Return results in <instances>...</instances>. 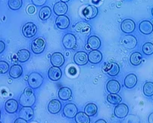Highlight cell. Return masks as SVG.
<instances>
[{
	"label": "cell",
	"mask_w": 153,
	"mask_h": 123,
	"mask_svg": "<svg viewBox=\"0 0 153 123\" xmlns=\"http://www.w3.org/2000/svg\"><path fill=\"white\" fill-rule=\"evenodd\" d=\"M62 70L59 67H56V66H52L50 67L48 71V77L52 81H58L62 77Z\"/></svg>",
	"instance_id": "obj_19"
},
{
	"label": "cell",
	"mask_w": 153,
	"mask_h": 123,
	"mask_svg": "<svg viewBox=\"0 0 153 123\" xmlns=\"http://www.w3.org/2000/svg\"><path fill=\"white\" fill-rule=\"evenodd\" d=\"M37 32V27L33 22L26 23L22 27V34L26 38H32L36 35Z\"/></svg>",
	"instance_id": "obj_4"
},
{
	"label": "cell",
	"mask_w": 153,
	"mask_h": 123,
	"mask_svg": "<svg viewBox=\"0 0 153 123\" xmlns=\"http://www.w3.org/2000/svg\"><path fill=\"white\" fill-rule=\"evenodd\" d=\"M9 64L4 60L0 61V73L1 74H5L7 72L9 71Z\"/></svg>",
	"instance_id": "obj_37"
},
{
	"label": "cell",
	"mask_w": 153,
	"mask_h": 123,
	"mask_svg": "<svg viewBox=\"0 0 153 123\" xmlns=\"http://www.w3.org/2000/svg\"><path fill=\"white\" fill-rule=\"evenodd\" d=\"M89 62L93 64H97L102 60V54L98 50L91 51L88 55Z\"/></svg>",
	"instance_id": "obj_23"
},
{
	"label": "cell",
	"mask_w": 153,
	"mask_h": 123,
	"mask_svg": "<svg viewBox=\"0 0 153 123\" xmlns=\"http://www.w3.org/2000/svg\"><path fill=\"white\" fill-rule=\"evenodd\" d=\"M148 122L149 123H153V113L149 114L148 118Z\"/></svg>",
	"instance_id": "obj_43"
},
{
	"label": "cell",
	"mask_w": 153,
	"mask_h": 123,
	"mask_svg": "<svg viewBox=\"0 0 153 123\" xmlns=\"http://www.w3.org/2000/svg\"><path fill=\"white\" fill-rule=\"evenodd\" d=\"M8 5L12 10H18L22 6L21 0H9L8 2Z\"/></svg>",
	"instance_id": "obj_35"
},
{
	"label": "cell",
	"mask_w": 153,
	"mask_h": 123,
	"mask_svg": "<svg viewBox=\"0 0 153 123\" xmlns=\"http://www.w3.org/2000/svg\"><path fill=\"white\" fill-rule=\"evenodd\" d=\"M74 61L79 66H83L86 64L89 61L88 55L84 52H76L74 56Z\"/></svg>",
	"instance_id": "obj_11"
},
{
	"label": "cell",
	"mask_w": 153,
	"mask_h": 123,
	"mask_svg": "<svg viewBox=\"0 0 153 123\" xmlns=\"http://www.w3.org/2000/svg\"><path fill=\"white\" fill-rule=\"evenodd\" d=\"M30 57V53L27 49H21L17 52V59L21 63L27 61Z\"/></svg>",
	"instance_id": "obj_26"
},
{
	"label": "cell",
	"mask_w": 153,
	"mask_h": 123,
	"mask_svg": "<svg viewBox=\"0 0 153 123\" xmlns=\"http://www.w3.org/2000/svg\"><path fill=\"white\" fill-rule=\"evenodd\" d=\"M42 82H43V77L42 75L36 72L31 73L28 76V85L32 89H36L39 88L42 85Z\"/></svg>",
	"instance_id": "obj_2"
},
{
	"label": "cell",
	"mask_w": 153,
	"mask_h": 123,
	"mask_svg": "<svg viewBox=\"0 0 153 123\" xmlns=\"http://www.w3.org/2000/svg\"><path fill=\"white\" fill-rule=\"evenodd\" d=\"M77 107L74 104H67L63 108V114L65 117L68 119L74 118L77 114Z\"/></svg>",
	"instance_id": "obj_7"
},
{
	"label": "cell",
	"mask_w": 153,
	"mask_h": 123,
	"mask_svg": "<svg viewBox=\"0 0 153 123\" xmlns=\"http://www.w3.org/2000/svg\"><path fill=\"white\" fill-rule=\"evenodd\" d=\"M121 45L126 49H134L137 45V39L133 35H126L121 39Z\"/></svg>",
	"instance_id": "obj_6"
},
{
	"label": "cell",
	"mask_w": 153,
	"mask_h": 123,
	"mask_svg": "<svg viewBox=\"0 0 153 123\" xmlns=\"http://www.w3.org/2000/svg\"><path fill=\"white\" fill-rule=\"evenodd\" d=\"M50 61L52 66L60 67L65 63V57H64V55L60 52H55L51 56Z\"/></svg>",
	"instance_id": "obj_14"
},
{
	"label": "cell",
	"mask_w": 153,
	"mask_h": 123,
	"mask_svg": "<svg viewBox=\"0 0 153 123\" xmlns=\"http://www.w3.org/2000/svg\"><path fill=\"white\" fill-rule=\"evenodd\" d=\"M152 16H153V8H152Z\"/></svg>",
	"instance_id": "obj_45"
},
{
	"label": "cell",
	"mask_w": 153,
	"mask_h": 123,
	"mask_svg": "<svg viewBox=\"0 0 153 123\" xmlns=\"http://www.w3.org/2000/svg\"><path fill=\"white\" fill-rule=\"evenodd\" d=\"M98 107L93 103H90L85 107L84 108V113L89 116H93L97 113Z\"/></svg>",
	"instance_id": "obj_31"
},
{
	"label": "cell",
	"mask_w": 153,
	"mask_h": 123,
	"mask_svg": "<svg viewBox=\"0 0 153 123\" xmlns=\"http://www.w3.org/2000/svg\"><path fill=\"white\" fill-rule=\"evenodd\" d=\"M46 2V0H32V3L37 6H42Z\"/></svg>",
	"instance_id": "obj_39"
},
{
	"label": "cell",
	"mask_w": 153,
	"mask_h": 123,
	"mask_svg": "<svg viewBox=\"0 0 153 123\" xmlns=\"http://www.w3.org/2000/svg\"><path fill=\"white\" fill-rule=\"evenodd\" d=\"M52 15V10L49 6H44L40 8L39 12V18L42 21H46Z\"/></svg>",
	"instance_id": "obj_27"
},
{
	"label": "cell",
	"mask_w": 153,
	"mask_h": 123,
	"mask_svg": "<svg viewBox=\"0 0 153 123\" xmlns=\"http://www.w3.org/2000/svg\"><path fill=\"white\" fill-rule=\"evenodd\" d=\"M45 48H46V41L42 38H36L31 43V50L36 55L42 53L45 50Z\"/></svg>",
	"instance_id": "obj_3"
},
{
	"label": "cell",
	"mask_w": 153,
	"mask_h": 123,
	"mask_svg": "<svg viewBox=\"0 0 153 123\" xmlns=\"http://www.w3.org/2000/svg\"><path fill=\"white\" fill-rule=\"evenodd\" d=\"M35 10H36V8L33 6V5H30V6L27 8V12L30 14H33L35 12Z\"/></svg>",
	"instance_id": "obj_42"
},
{
	"label": "cell",
	"mask_w": 153,
	"mask_h": 123,
	"mask_svg": "<svg viewBox=\"0 0 153 123\" xmlns=\"http://www.w3.org/2000/svg\"><path fill=\"white\" fill-rule=\"evenodd\" d=\"M56 25L60 29H67L70 25V19L65 15L58 16L56 19Z\"/></svg>",
	"instance_id": "obj_17"
},
{
	"label": "cell",
	"mask_w": 153,
	"mask_h": 123,
	"mask_svg": "<svg viewBox=\"0 0 153 123\" xmlns=\"http://www.w3.org/2000/svg\"><path fill=\"white\" fill-rule=\"evenodd\" d=\"M76 123H90V119L84 112H79L74 117Z\"/></svg>",
	"instance_id": "obj_30"
},
{
	"label": "cell",
	"mask_w": 153,
	"mask_h": 123,
	"mask_svg": "<svg viewBox=\"0 0 153 123\" xmlns=\"http://www.w3.org/2000/svg\"><path fill=\"white\" fill-rule=\"evenodd\" d=\"M75 30L84 34V33H87V32H90V30H91V27H90V25H89L88 24L84 23V22H81V23L77 24L75 26Z\"/></svg>",
	"instance_id": "obj_32"
},
{
	"label": "cell",
	"mask_w": 153,
	"mask_h": 123,
	"mask_svg": "<svg viewBox=\"0 0 153 123\" xmlns=\"http://www.w3.org/2000/svg\"><path fill=\"white\" fill-rule=\"evenodd\" d=\"M34 116V112L32 107H24L20 110L19 116L20 118H22L27 121H30L33 119Z\"/></svg>",
	"instance_id": "obj_16"
},
{
	"label": "cell",
	"mask_w": 153,
	"mask_h": 123,
	"mask_svg": "<svg viewBox=\"0 0 153 123\" xmlns=\"http://www.w3.org/2000/svg\"><path fill=\"white\" fill-rule=\"evenodd\" d=\"M68 5L65 2H62V1H59V2H56L53 7V12L58 16H62V15H65V14L68 12Z\"/></svg>",
	"instance_id": "obj_13"
},
{
	"label": "cell",
	"mask_w": 153,
	"mask_h": 123,
	"mask_svg": "<svg viewBox=\"0 0 153 123\" xmlns=\"http://www.w3.org/2000/svg\"><path fill=\"white\" fill-rule=\"evenodd\" d=\"M58 96L60 100H68L72 97V91L68 87H62L59 90Z\"/></svg>",
	"instance_id": "obj_24"
},
{
	"label": "cell",
	"mask_w": 153,
	"mask_h": 123,
	"mask_svg": "<svg viewBox=\"0 0 153 123\" xmlns=\"http://www.w3.org/2000/svg\"><path fill=\"white\" fill-rule=\"evenodd\" d=\"M143 52L146 55H151L153 54V44L152 42H146L142 48Z\"/></svg>",
	"instance_id": "obj_36"
},
{
	"label": "cell",
	"mask_w": 153,
	"mask_h": 123,
	"mask_svg": "<svg viewBox=\"0 0 153 123\" xmlns=\"http://www.w3.org/2000/svg\"><path fill=\"white\" fill-rule=\"evenodd\" d=\"M95 123H107V122H106L105 120L104 119H99L97 120V121L95 122Z\"/></svg>",
	"instance_id": "obj_44"
},
{
	"label": "cell",
	"mask_w": 153,
	"mask_h": 123,
	"mask_svg": "<svg viewBox=\"0 0 153 123\" xmlns=\"http://www.w3.org/2000/svg\"><path fill=\"white\" fill-rule=\"evenodd\" d=\"M1 123H2V122H1Z\"/></svg>",
	"instance_id": "obj_46"
},
{
	"label": "cell",
	"mask_w": 153,
	"mask_h": 123,
	"mask_svg": "<svg viewBox=\"0 0 153 123\" xmlns=\"http://www.w3.org/2000/svg\"><path fill=\"white\" fill-rule=\"evenodd\" d=\"M143 61V56L138 52H134L130 57V62L133 66H138Z\"/></svg>",
	"instance_id": "obj_29"
},
{
	"label": "cell",
	"mask_w": 153,
	"mask_h": 123,
	"mask_svg": "<svg viewBox=\"0 0 153 123\" xmlns=\"http://www.w3.org/2000/svg\"><path fill=\"white\" fill-rule=\"evenodd\" d=\"M106 90L109 94H117L121 90V84L115 80H110L106 84Z\"/></svg>",
	"instance_id": "obj_10"
},
{
	"label": "cell",
	"mask_w": 153,
	"mask_h": 123,
	"mask_svg": "<svg viewBox=\"0 0 153 123\" xmlns=\"http://www.w3.org/2000/svg\"><path fill=\"white\" fill-rule=\"evenodd\" d=\"M120 72V66L117 63H111L108 65V66L106 69V73L111 76H115Z\"/></svg>",
	"instance_id": "obj_28"
},
{
	"label": "cell",
	"mask_w": 153,
	"mask_h": 123,
	"mask_svg": "<svg viewBox=\"0 0 153 123\" xmlns=\"http://www.w3.org/2000/svg\"><path fill=\"white\" fill-rule=\"evenodd\" d=\"M62 109V104L57 99H53L50 100L48 104V111L52 114H57Z\"/></svg>",
	"instance_id": "obj_21"
},
{
	"label": "cell",
	"mask_w": 153,
	"mask_h": 123,
	"mask_svg": "<svg viewBox=\"0 0 153 123\" xmlns=\"http://www.w3.org/2000/svg\"><path fill=\"white\" fill-rule=\"evenodd\" d=\"M137 82V76L135 74H129L124 79V86L127 88H133Z\"/></svg>",
	"instance_id": "obj_25"
},
{
	"label": "cell",
	"mask_w": 153,
	"mask_h": 123,
	"mask_svg": "<svg viewBox=\"0 0 153 123\" xmlns=\"http://www.w3.org/2000/svg\"><path fill=\"white\" fill-rule=\"evenodd\" d=\"M107 101L113 105H118L122 101V98L117 94H109L107 96Z\"/></svg>",
	"instance_id": "obj_33"
},
{
	"label": "cell",
	"mask_w": 153,
	"mask_h": 123,
	"mask_svg": "<svg viewBox=\"0 0 153 123\" xmlns=\"http://www.w3.org/2000/svg\"><path fill=\"white\" fill-rule=\"evenodd\" d=\"M136 28V24L134 21L131 19H125L121 22V29L124 33H132Z\"/></svg>",
	"instance_id": "obj_9"
},
{
	"label": "cell",
	"mask_w": 153,
	"mask_h": 123,
	"mask_svg": "<svg viewBox=\"0 0 153 123\" xmlns=\"http://www.w3.org/2000/svg\"><path fill=\"white\" fill-rule=\"evenodd\" d=\"M62 44L66 49H74L76 45V36L71 33H67L62 39Z\"/></svg>",
	"instance_id": "obj_5"
},
{
	"label": "cell",
	"mask_w": 153,
	"mask_h": 123,
	"mask_svg": "<svg viewBox=\"0 0 153 123\" xmlns=\"http://www.w3.org/2000/svg\"><path fill=\"white\" fill-rule=\"evenodd\" d=\"M143 93L147 97L153 95V82H147L143 85Z\"/></svg>",
	"instance_id": "obj_34"
},
{
	"label": "cell",
	"mask_w": 153,
	"mask_h": 123,
	"mask_svg": "<svg viewBox=\"0 0 153 123\" xmlns=\"http://www.w3.org/2000/svg\"><path fill=\"white\" fill-rule=\"evenodd\" d=\"M18 110V103L15 99H9L5 104V110L8 113H15Z\"/></svg>",
	"instance_id": "obj_18"
},
{
	"label": "cell",
	"mask_w": 153,
	"mask_h": 123,
	"mask_svg": "<svg viewBox=\"0 0 153 123\" xmlns=\"http://www.w3.org/2000/svg\"><path fill=\"white\" fill-rule=\"evenodd\" d=\"M5 49V45L3 41H0V53H2Z\"/></svg>",
	"instance_id": "obj_41"
},
{
	"label": "cell",
	"mask_w": 153,
	"mask_h": 123,
	"mask_svg": "<svg viewBox=\"0 0 153 123\" xmlns=\"http://www.w3.org/2000/svg\"><path fill=\"white\" fill-rule=\"evenodd\" d=\"M98 8L93 5H87L84 8L83 14L87 20H92L96 18L98 15Z\"/></svg>",
	"instance_id": "obj_15"
},
{
	"label": "cell",
	"mask_w": 153,
	"mask_h": 123,
	"mask_svg": "<svg viewBox=\"0 0 153 123\" xmlns=\"http://www.w3.org/2000/svg\"><path fill=\"white\" fill-rule=\"evenodd\" d=\"M139 29L143 34L149 35L153 31L152 24L149 21H143L139 24Z\"/></svg>",
	"instance_id": "obj_20"
},
{
	"label": "cell",
	"mask_w": 153,
	"mask_h": 123,
	"mask_svg": "<svg viewBox=\"0 0 153 123\" xmlns=\"http://www.w3.org/2000/svg\"><path fill=\"white\" fill-rule=\"evenodd\" d=\"M36 101V97L31 88H26L19 98V103L22 107H31Z\"/></svg>",
	"instance_id": "obj_1"
},
{
	"label": "cell",
	"mask_w": 153,
	"mask_h": 123,
	"mask_svg": "<svg viewBox=\"0 0 153 123\" xmlns=\"http://www.w3.org/2000/svg\"><path fill=\"white\" fill-rule=\"evenodd\" d=\"M10 77L12 79H18L21 77L23 74V68L22 66L19 64H14L10 67V70L8 71Z\"/></svg>",
	"instance_id": "obj_22"
},
{
	"label": "cell",
	"mask_w": 153,
	"mask_h": 123,
	"mask_svg": "<svg viewBox=\"0 0 153 123\" xmlns=\"http://www.w3.org/2000/svg\"><path fill=\"white\" fill-rule=\"evenodd\" d=\"M127 123H140L139 117L136 116H134V115H130V116L127 118Z\"/></svg>",
	"instance_id": "obj_38"
},
{
	"label": "cell",
	"mask_w": 153,
	"mask_h": 123,
	"mask_svg": "<svg viewBox=\"0 0 153 123\" xmlns=\"http://www.w3.org/2000/svg\"><path fill=\"white\" fill-rule=\"evenodd\" d=\"M87 49L94 51L98 50L101 47V40L98 36H91L87 39Z\"/></svg>",
	"instance_id": "obj_12"
},
{
	"label": "cell",
	"mask_w": 153,
	"mask_h": 123,
	"mask_svg": "<svg viewBox=\"0 0 153 123\" xmlns=\"http://www.w3.org/2000/svg\"><path fill=\"white\" fill-rule=\"evenodd\" d=\"M14 123H27V121L25 119H24L22 118H18V119H16L15 120V122H14Z\"/></svg>",
	"instance_id": "obj_40"
},
{
	"label": "cell",
	"mask_w": 153,
	"mask_h": 123,
	"mask_svg": "<svg viewBox=\"0 0 153 123\" xmlns=\"http://www.w3.org/2000/svg\"><path fill=\"white\" fill-rule=\"evenodd\" d=\"M129 113V108L125 104H120L117 105L114 108V114L117 118L124 119Z\"/></svg>",
	"instance_id": "obj_8"
}]
</instances>
